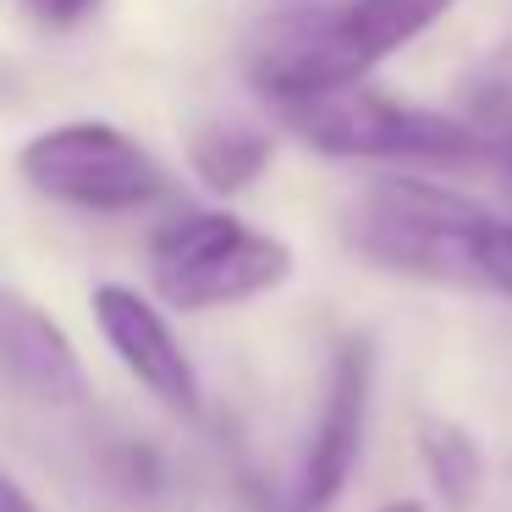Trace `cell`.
Here are the masks:
<instances>
[{
  "label": "cell",
  "mask_w": 512,
  "mask_h": 512,
  "mask_svg": "<svg viewBox=\"0 0 512 512\" xmlns=\"http://www.w3.org/2000/svg\"><path fill=\"white\" fill-rule=\"evenodd\" d=\"M369 386H375V347L364 336H347L331 358L314 419L309 452L298 474V512H325L353 479V463L364 452V419H369Z\"/></svg>",
  "instance_id": "obj_6"
},
{
  "label": "cell",
  "mask_w": 512,
  "mask_h": 512,
  "mask_svg": "<svg viewBox=\"0 0 512 512\" xmlns=\"http://www.w3.org/2000/svg\"><path fill=\"white\" fill-rule=\"evenodd\" d=\"M193 171L210 182L215 193H237L270 166V138L254 127H204L193 133Z\"/></svg>",
  "instance_id": "obj_10"
},
{
  "label": "cell",
  "mask_w": 512,
  "mask_h": 512,
  "mask_svg": "<svg viewBox=\"0 0 512 512\" xmlns=\"http://www.w3.org/2000/svg\"><path fill=\"white\" fill-rule=\"evenodd\" d=\"M501 166H507V171H512V144H501Z\"/></svg>",
  "instance_id": "obj_14"
},
{
  "label": "cell",
  "mask_w": 512,
  "mask_h": 512,
  "mask_svg": "<svg viewBox=\"0 0 512 512\" xmlns=\"http://www.w3.org/2000/svg\"><path fill=\"white\" fill-rule=\"evenodd\" d=\"M380 512H424L419 501H391V507H380Z\"/></svg>",
  "instance_id": "obj_13"
},
{
  "label": "cell",
  "mask_w": 512,
  "mask_h": 512,
  "mask_svg": "<svg viewBox=\"0 0 512 512\" xmlns=\"http://www.w3.org/2000/svg\"><path fill=\"white\" fill-rule=\"evenodd\" d=\"M452 12V0H342L314 6L265 34L254 50V83L270 105L331 94L347 83H364L386 56H397L408 39L435 28Z\"/></svg>",
  "instance_id": "obj_2"
},
{
  "label": "cell",
  "mask_w": 512,
  "mask_h": 512,
  "mask_svg": "<svg viewBox=\"0 0 512 512\" xmlns=\"http://www.w3.org/2000/svg\"><path fill=\"white\" fill-rule=\"evenodd\" d=\"M100 0H23V12L45 28H78Z\"/></svg>",
  "instance_id": "obj_11"
},
{
  "label": "cell",
  "mask_w": 512,
  "mask_h": 512,
  "mask_svg": "<svg viewBox=\"0 0 512 512\" xmlns=\"http://www.w3.org/2000/svg\"><path fill=\"white\" fill-rule=\"evenodd\" d=\"M0 512H39L34 501H28V490L17 485V479L6 474V468H0Z\"/></svg>",
  "instance_id": "obj_12"
},
{
  "label": "cell",
  "mask_w": 512,
  "mask_h": 512,
  "mask_svg": "<svg viewBox=\"0 0 512 512\" xmlns=\"http://www.w3.org/2000/svg\"><path fill=\"white\" fill-rule=\"evenodd\" d=\"M419 457L430 468L435 496L446 501V512H468L479 501V485H485V452L479 441L452 419H424L419 424Z\"/></svg>",
  "instance_id": "obj_9"
},
{
  "label": "cell",
  "mask_w": 512,
  "mask_h": 512,
  "mask_svg": "<svg viewBox=\"0 0 512 512\" xmlns=\"http://www.w3.org/2000/svg\"><path fill=\"white\" fill-rule=\"evenodd\" d=\"M0 380L34 402H72L83 391L72 336L23 292H0Z\"/></svg>",
  "instance_id": "obj_8"
},
{
  "label": "cell",
  "mask_w": 512,
  "mask_h": 512,
  "mask_svg": "<svg viewBox=\"0 0 512 512\" xmlns=\"http://www.w3.org/2000/svg\"><path fill=\"white\" fill-rule=\"evenodd\" d=\"M17 166H23L34 193L67 204V210H89V215H127L171 193L166 166L111 122L50 127V133L28 138Z\"/></svg>",
  "instance_id": "obj_5"
},
{
  "label": "cell",
  "mask_w": 512,
  "mask_h": 512,
  "mask_svg": "<svg viewBox=\"0 0 512 512\" xmlns=\"http://www.w3.org/2000/svg\"><path fill=\"white\" fill-rule=\"evenodd\" d=\"M281 122L309 149L336 160H391V166H485L496 160V144L474 122L402 105L375 89H331L309 100H281Z\"/></svg>",
  "instance_id": "obj_3"
},
{
  "label": "cell",
  "mask_w": 512,
  "mask_h": 512,
  "mask_svg": "<svg viewBox=\"0 0 512 512\" xmlns=\"http://www.w3.org/2000/svg\"><path fill=\"white\" fill-rule=\"evenodd\" d=\"M342 237L375 270L512 303V221L452 188L380 177L347 204Z\"/></svg>",
  "instance_id": "obj_1"
},
{
  "label": "cell",
  "mask_w": 512,
  "mask_h": 512,
  "mask_svg": "<svg viewBox=\"0 0 512 512\" xmlns=\"http://www.w3.org/2000/svg\"><path fill=\"white\" fill-rule=\"evenodd\" d=\"M94 320H100L111 353L122 358V369L160 397L171 413H199V375H193V358L182 353L177 331L166 325V314L149 298H138L133 287H94Z\"/></svg>",
  "instance_id": "obj_7"
},
{
  "label": "cell",
  "mask_w": 512,
  "mask_h": 512,
  "mask_svg": "<svg viewBox=\"0 0 512 512\" xmlns=\"http://www.w3.org/2000/svg\"><path fill=\"white\" fill-rule=\"evenodd\" d=\"M292 276V248L226 210H182L149 237V281L171 309H226Z\"/></svg>",
  "instance_id": "obj_4"
}]
</instances>
